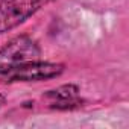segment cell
<instances>
[{
    "label": "cell",
    "mask_w": 129,
    "mask_h": 129,
    "mask_svg": "<svg viewBox=\"0 0 129 129\" xmlns=\"http://www.w3.org/2000/svg\"><path fill=\"white\" fill-rule=\"evenodd\" d=\"M40 56L41 47L32 37H14L0 49V75H5L27 62L38 61Z\"/></svg>",
    "instance_id": "6da1fadb"
},
{
    "label": "cell",
    "mask_w": 129,
    "mask_h": 129,
    "mask_svg": "<svg viewBox=\"0 0 129 129\" xmlns=\"http://www.w3.org/2000/svg\"><path fill=\"white\" fill-rule=\"evenodd\" d=\"M78 93L79 88L73 84H69L47 91L43 99L47 100V106L52 109H73L82 103V100L78 97Z\"/></svg>",
    "instance_id": "277c9868"
},
{
    "label": "cell",
    "mask_w": 129,
    "mask_h": 129,
    "mask_svg": "<svg viewBox=\"0 0 129 129\" xmlns=\"http://www.w3.org/2000/svg\"><path fill=\"white\" fill-rule=\"evenodd\" d=\"M64 72L62 64L55 62H43V61H32L24 66H20L17 69H12L11 72L0 75V79L6 84L12 82H38L46 79H53L61 76Z\"/></svg>",
    "instance_id": "3957f363"
},
{
    "label": "cell",
    "mask_w": 129,
    "mask_h": 129,
    "mask_svg": "<svg viewBox=\"0 0 129 129\" xmlns=\"http://www.w3.org/2000/svg\"><path fill=\"white\" fill-rule=\"evenodd\" d=\"M5 103H6V99H5V96H3V94H0V108H2Z\"/></svg>",
    "instance_id": "5b68a950"
},
{
    "label": "cell",
    "mask_w": 129,
    "mask_h": 129,
    "mask_svg": "<svg viewBox=\"0 0 129 129\" xmlns=\"http://www.w3.org/2000/svg\"><path fill=\"white\" fill-rule=\"evenodd\" d=\"M50 2L53 0H0V34L15 29Z\"/></svg>",
    "instance_id": "7a4b0ae2"
}]
</instances>
